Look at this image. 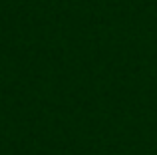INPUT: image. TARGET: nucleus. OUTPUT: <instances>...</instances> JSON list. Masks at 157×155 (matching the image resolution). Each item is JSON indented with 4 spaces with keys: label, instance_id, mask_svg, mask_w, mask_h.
I'll return each mask as SVG.
<instances>
[]
</instances>
